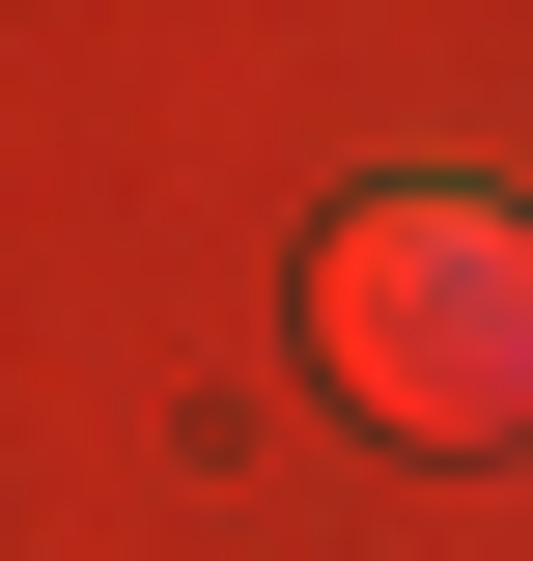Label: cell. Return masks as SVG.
Masks as SVG:
<instances>
[{"label": "cell", "instance_id": "obj_1", "mask_svg": "<svg viewBox=\"0 0 533 561\" xmlns=\"http://www.w3.org/2000/svg\"><path fill=\"white\" fill-rule=\"evenodd\" d=\"M309 365L365 421H421V449H506L533 421V225L506 197H365L309 253Z\"/></svg>", "mask_w": 533, "mask_h": 561}]
</instances>
